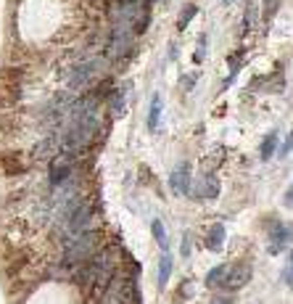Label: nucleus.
Wrapping results in <instances>:
<instances>
[{
    "label": "nucleus",
    "mask_w": 293,
    "mask_h": 304,
    "mask_svg": "<svg viewBox=\"0 0 293 304\" xmlns=\"http://www.w3.org/2000/svg\"><path fill=\"white\" fill-rule=\"evenodd\" d=\"M182 256H190V236H187V233L182 238Z\"/></svg>",
    "instance_id": "obj_16"
},
{
    "label": "nucleus",
    "mask_w": 293,
    "mask_h": 304,
    "mask_svg": "<svg viewBox=\"0 0 293 304\" xmlns=\"http://www.w3.org/2000/svg\"><path fill=\"white\" fill-rule=\"evenodd\" d=\"M124 3H132V0H124Z\"/></svg>",
    "instance_id": "obj_19"
},
{
    "label": "nucleus",
    "mask_w": 293,
    "mask_h": 304,
    "mask_svg": "<svg viewBox=\"0 0 293 304\" xmlns=\"http://www.w3.org/2000/svg\"><path fill=\"white\" fill-rule=\"evenodd\" d=\"M169 273H172V256H169V254H164V256H161V262H159V288L167 286Z\"/></svg>",
    "instance_id": "obj_9"
},
{
    "label": "nucleus",
    "mask_w": 293,
    "mask_h": 304,
    "mask_svg": "<svg viewBox=\"0 0 293 304\" xmlns=\"http://www.w3.org/2000/svg\"><path fill=\"white\" fill-rule=\"evenodd\" d=\"M196 14H198L196 6H185V8H182V16H180V21H177V27H180V29H185V27H187V21H190Z\"/></svg>",
    "instance_id": "obj_15"
},
{
    "label": "nucleus",
    "mask_w": 293,
    "mask_h": 304,
    "mask_svg": "<svg viewBox=\"0 0 293 304\" xmlns=\"http://www.w3.org/2000/svg\"><path fill=\"white\" fill-rule=\"evenodd\" d=\"M187 183H190V167H187L185 161H182V164L172 172L169 185H172L174 193H187Z\"/></svg>",
    "instance_id": "obj_6"
},
{
    "label": "nucleus",
    "mask_w": 293,
    "mask_h": 304,
    "mask_svg": "<svg viewBox=\"0 0 293 304\" xmlns=\"http://www.w3.org/2000/svg\"><path fill=\"white\" fill-rule=\"evenodd\" d=\"M283 283L290 286V265H285V270H283Z\"/></svg>",
    "instance_id": "obj_18"
},
{
    "label": "nucleus",
    "mask_w": 293,
    "mask_h": 304,
    "mask_svg": "<svg viewBox=\"0 0 293 304\" xmlns=\"http://www.w3.org/2000/svg\"><path fill=\"white\" fill-rule=\"evenodd\" d=\"M21 96V88L16 79H3V88H0V106H14Z\"/></svg>",
    "instance_id": "obj_7"
},
{
    "label": "nucleus",
    "mask_w": 293,
    "mask_h": 304,
    "mask_svg": "<svg viewBox=\"0 0 293 304\" xmlns=\"http://www.w3.org/2000/svg\"><path fill=\"white\" fill-rule=\"evenodd\" d=\"M280 6V0H264V8H267V14H272V11Z\"/></svg>",
    "instance_id": "obj_17"
},
{
    "label": "nucleus",
    "mask_w": 293,
    "mask_h": 304,
    "mask_svg": "<svg viewBox=\"0 0 293 304\" xmlns=\"http://www.w3.org/2000/svg\"><path fill=\"white\" fill-rule=\"evenodd\" d=\"M251 280V267L249 265H235L230 267V270L225 273V280H222V286H225L227 291H238L243 288L246 283Z\"/></svg>",
    "instance_id": "obj_2"
},
{
    "label": "nucleus",
    "mask_w": 293,
    "mask_h": 304,
    "mask_svg": "<svg viewBox=\"0 0 293 304\" xmlns=\"http://www.w3.org/2000/svg\"><path fill=\"white\" fill-rule=\"evenodd\" d=\"M101 233L98 230H90V233H85V230H82V236L72 243V246H69V251H66V259L69 262H82V265H85L87 259H90V256L92 254H95L98 251V243H101Z\"/></svg>",
    "instance_id": "obj_1"
},
{
    "label": "nucleus",
    "mask_w": 293,
    "mask_h": 304,
    "mask_svg": "<svg viewBox=\"0 0 293 304\" xmlns=\"http://www.w3.org/2000/svg\"><path fill=\"white\" fill-rule=\"evenodd\" d=\"M225 273H227V267H225V265L214 267V270L206 275V288H219V286H222V280H225Z\"/></svg>",
    "instance_id": "obj_10"
},
{
    "label": "nucleus",
    "mask_w": 293,
    "mask_h": 304,
    "mask_svg": "<svg viewBox=\"0 0 293 304\" xmlns=\"http://www.w3.org/2000/svg\"><path fill=\"white\" fill-rule=\"evenodd\" d=\"M90 214H92V206H90V204H82V206L77 209V212H74L72 217H69V230H72L74 236H77V233H82V230H87Z\"/></svg>",
    "instance_id": "obj_5"
},
{
    "label": "nucleus",
    "mask_w": 293,
    "mask_h": 304,
    "mask_svg": "<svg viewBox=\"0 0 293 304\" xmlns=\"http://www.w3.org/2000/svg\"><path fill=\"white\" fill-rule=\"evenodd\" d=\"M222 243H225V228H222V225H214L212 236H209V249H212V251H219Z\"/></svg>",
    "instance_id": "obj_12"
},
{
    "label": "nucleus",
    "mask_w": 293,
    "mask_h": 304,
    "mask_svg": "<svg viewBox=\"0 0 293 304\" xmlns=\"http://www.w3.org/2000/svg\"><path fill=\"white\" fill-rule=\"evenodd\" d=\"M69 172H72V151H61V154L51 161V183L53 185L64 183Z\"/></svg>",
    "instance_id": "obj_3"
},
{
    "label": "nucleus",
    "mask_w": 293,
    "mask_h": 304,
    "mask_svg": "<svg viewBox=\"0 0 293 304\" xmlns=\"http://www.w3.org/2000/svg\"><path fill=\"white\" fill-rule=\"evenodd\" d=\"M159 116H161V96H154V103H151V111H148V127L151 130L159 127Z\"/></svg>",
    "instance_id": "obj_11"
},
{
    "label": "nucleus",
    "mask_w": 293,
    "mask_h": 304,
    "mask_svg": "<svg viewBox=\"0 0 293 304\" xmlns=\"http://www.w3.org/2000/svg\"><path fill=\"white\" fill-rule=\"evenodd\" d=\"M275 146H277V133H269V135L264 138V146H262V159H264V161H267V159H272Z\"/></svg>",
    "instance_id": "obj_13"
},
{
    "label": "nucleus",
    "mask_w": 293,
    "mask_h": 304,
    "mask_svg": "<svg viewBox=\"0 0 293 304\" xmlns=\"http://www.w3.org/2000/svg\"><path fill=\"white\" fill-rule=\"evenodd\" d=\"M288 241H290V230H288V225L277 222V225L272 228V233H269V254L285 251V249H288Z\"/></svg>",
    "instance_id": "obj_4"
},
{
    "label": "nucleus",
    "mask_w": 293,
    "mask_h": 304,
    "mask_svg": "<svg viewBox=\"0 0 293 304\" xmlns=\"http://www.w3.org/2000/svg\"><path fill=\"white\" fill-rule=\"evenodd\" d=\"M217 193H219L217 178H209V175H204V178L196 183V188H193V196H198V198H214Z\"/></svg>",
    "instance_id": "obj_8"
},
{
    "label": "nucleus",
    "mask_w": 293,
    "mask_h": 304,
    "mask_svg": "<svg viewBox=\"0 0 293 304\" xmlns=\"http://www.w3.org/2000/svg\"><path fill=\"white\" fill-rule=\"evenodd\" d=\"M151 228H154V236H156V241H159V246L167 249V233H164V225H161L159 220H154V225H151Z\"/></svg>",
    "instance_id": "obj_14"
}]
</instances>
